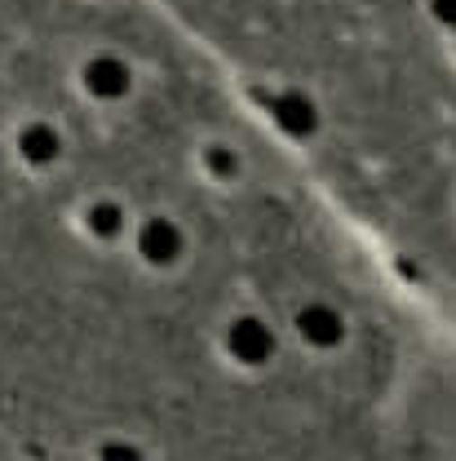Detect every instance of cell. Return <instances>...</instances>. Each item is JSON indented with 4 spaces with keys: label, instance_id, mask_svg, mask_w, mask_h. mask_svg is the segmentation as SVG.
<instances>
[{
    "label": "cell",
    "instance_id": "3957f363",
    "mask_svg": "<svg viewBox=\"0 0 456 461\" xmlns=\"http://www.w3.org/2000/svg\"><path fill=\"white\" fill-rule=\"evenodd\" d=\"M297 329H301L306 342H315V346L342 342V315H337L333 306H306V311L297 315Z\"/></svg>",
    "mask_w": 456,
    "mask_h": 461
},
{
    "label": "cell",
    "instance_id": "6da1fadb",
    "mask_svg": "<svg viewBox=\"0 0 456 461\" xmlns=\"http://www.w3.org/2000/svg\"><path fill=\"white\" fill-rule=\"evenodd\" d=\"M138 249L151 267H169L173 258L182 253V230L173 227L169 218H151L147 227L138 230Z\"/></svg>",
    "mask_w": 456,
    "mask_h": 461
},
{
    "label": "cell",
    "instance_id": "277c9868",
    "mask_svg": "<svg viewBox=\"0 0 456 461\" xmlns=\"http://www.w3.org/2000/svg\"><path fill=\"white\" fill-rule=\"evenodd\" d=\"M98 461H142V453H138V448H129V444H103Z\"/></svg>",
    "mask_w": 456,
    "mask_h": 461
},
{
    "label": "cell",
    "instance_id": "7a4b0ae2",
    "mask_svg": "<svg viewBox=\"0 0 456 461\" xmlns=\"http://www.w3.org/2000/svg\"><path fill=\"white\" fill-rule=\"evenodd\" d=\"M271 350H275V338H271V329L262 324V320H235V329H230V355L235 359H244V364H262V359H271Z\"/></svg>",
    "mask_w": 456,
    "mask_h": 461
}]
</instances>
